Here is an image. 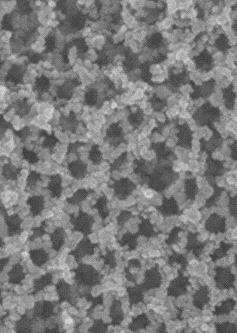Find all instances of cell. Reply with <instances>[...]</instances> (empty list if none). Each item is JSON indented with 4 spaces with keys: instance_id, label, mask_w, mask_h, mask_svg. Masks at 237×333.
<instances>
[{
    "instance_id": "cell-1",
    "label": "cell",
    "mask_w": 237,
    "mask_h": 333,
    "mask_svg": "<svg viewBox=\"0 0 237 333\" xmlns=\"http://www.w3.org/2000/svg\"><path fill=\"white\" fill-rule=\"evenodd\" d=\"M235 263H236V268H237V256L236 257Z\"/></svg>"
}]
</instances>
